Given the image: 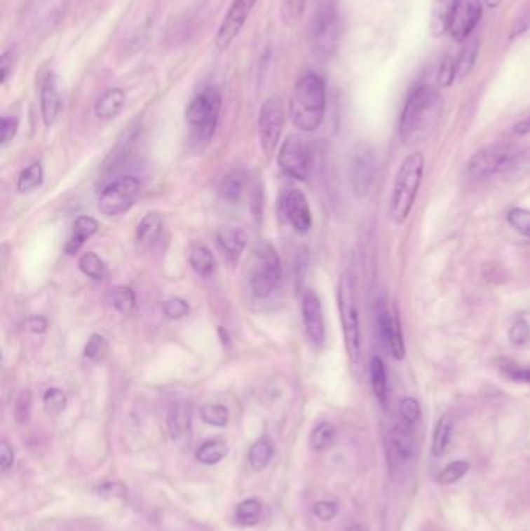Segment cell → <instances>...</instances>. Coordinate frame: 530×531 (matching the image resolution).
<instances>
[{
    "mask_svg": "<svg viewBox=\"0 0 530 531\" xmlns=\"http://www.w3.org/2000/svg\"><path fill=\"white\" fill-rule=\"evenodd\" d=\"M443 99L431 85H420L405 104L400 118V137L406 145H415L429 139L440 123Z\"/></svg>",
    "mask_w": 530,
    "mask_h": 531,
    "instance_id": "6da1fadb",
    "label": "cell"
},
{
    "mask_svg": "<svg viewBox=\"0 0 530 531\" xmlns=\"http://www.w3.org/2000/svg\"><path fill=\"white\" fill-rule=\"evenodd\" d=\"M327 89L322 78L308 71L297 80L290 99L291 120L304 132H313L320 126L325 116Z\"/></svg>",
    "mask_w": 530,
    "mask_h": 531,
    "instance_id": "7a4b0ae2",
    "label": "cell"
},
{
    "mask_svg": "<svg viewBox=\"0 0 530 531\" xmlns=\"http://www.w3.org/2000/svg\"><path fill=\"white\" fill-rule=\"evenodd\" d=\"M423 173L425 157L421 153H412L401 163L389 204V216L395 224H403L409 216L419 195Z\"/></svg>",
    "mask_w": 530,
    "mask_h": 531,
    "instance_id": "3957f363",
    "label": "cell"
},
{
    "mask_svg": "<svg viewBox=\"0 0 530 531\" xmlns=\"http://www.w3.org/2000/svg\"><path fill=\"white\" fill-rule=\"evenodd\" d=\"M338 306L341 315V325L344 333V342L350 362L360 365L361 362V326L360 311L356 303L355 278L350 272L342 274L338 284Z\"/></svg>",
    "mask_w": 530,
    "mask_h": 531,
    "instance_id": "277c9868",
    "label": "cell"
},
{
    "mask_svg": "<svg viewBox=\"0 0 530 531\" xmlns=\"http://www.w3.org/2000/svg\"><path fill=\"white\" fill-rule=\"evenodd\" d=\"M342 33L338 0H322L311 22V41L316 55L330 58L338 50Z\"/></svg>",
    "mask_w": 530,
    "mask_h": 531,
    "instance_id": "5b68a950",
    "label": "cell"
},
{
    "mask_svg": "<svg viewBox=\"0 0 530 531\" xmlns=\"http://www.w3.org/2000/svg\"><path fill=\"white\" fill-rule=\"evenodd\" d=\"M221 112V93L217 88H205L193 97L185 111V120L199 140H209L217 131Z\"/></svg>",
    "mask_w": 530,
    "mask_h": 531,
    "instance_id": "8992f818",
    "label": "cell"
},
{
    "mask_svg": "<svg viewBox=\"0 0 530 531\" xmlns=\"http://www.w3.org/2000/svg\"><path fill=\"white\" fill-rule=\"evenodd\" d=\"M518 148L498 143V145L487 146L471 157L467 168L468 176L475 181H484L495 176L501 171H507L518 167L519 160Z\"/></svg>",
    "mask_w": 530,
    "mask_h": 531,
    "instance_id": "52a82bcc",
    "label": "cell"
},
{
    "mask_svg": "<svg viewBox=\"0 0 530 531\" xmlns=\"http://www.w3.org/2000/svg\"><path fill=\"white\" fill-rule=\"evenodd\" d=\"M140 195L139 179L132 176L121 177L106 186L98 198V210L104 216H118L134 205Z\"/></svg>",
    "mask_w": 530,
    "mask_h": 531,
    "instance_id": "ba28073f",
    "label": "cell"
},
{
    "mask_svg": "<svg viewBox=\"0 0 530 531\" xmlns=\"http://www.w3.org/2000/svg\"><path fill=\"white\" fill-rule=\"evenodd\" d=\"M282 278V264L276 249L264 244L257 252V263L250 277V288L257 297L271 296Z\"/></svg>",
    "mask_w": 530,
    "mask_h": 531,
    "instance_id": "9c48e42d",
    "label": "cell"
},
{
    "mask_svg": "<svg viewBox=\"0 0 530 531\" xmlns=\"http://www.w3.org/2000/svg\"><path fill=\"white\" fill-rule=\"evenodd\" d=\"M278 165L283 173L297 181H305L310 176L313 153L310 143L302 135H290L278 153Z\"/></svg>",
    "mask_w": 530,
    "mask_h": 531,
    "instance_id": "30bf717a",
    "label": "cell"
},
{
    "mask_svg": "<svg viewBox=\"0 0 530 531\" xmlns=\"http://www.w3.org/2000/svg\"><path fill=\"white\" fill-rule=\"evenodd\" d=\"M285 125L283 103L278 97H271L263 103L259 116V135L260 145L266 156H272Z\"/></svg>",
    "mask_w": 530,
    "mask_h": 531,
    "instance_id": "8fae6325",
    "label": "cell"
},
{
    "mask_svg": "<svg viewBox=\"0 0 530 531\" xmlns=\"http://www.w3.org/2000/svg\"><path fill=\"white\" fill-rule=\"evenodd\" d=\"M482 18L481 0H457L448 32L457 42H467Z\"/></svg>",
    "mask_w": 530,
    "mask_h": 531,
    "instance_id": "7c38bea8",
    "label": "cell"
},
{
    "mask_svg": "<svg viewBox=\"0 0 530 531\" xmlns=\"http://www.w3.org/2000/svg\"><path fill=\"white\" fill-rule=\"evenodd\" d=\"M255 4L257 0H233L217 33V47L219 50L231 47L236 36L240 34L241 28L245 27L246 19L249 18L250 11L254 10Z\"/></svg>",
    "mask_w": 530,
    "mask_h": 531,
    "instance_id": "4fadbf2b",
    "label": "cell"
},
{
    "mask_svg": "<svg viewBox=\"0 0 530 531\" xmlns=\"http://www.w3.org/2000/svg\"><path fill=\"white\" fill-rule=\"evenodd\" d=\"M378 329L381 334V340L389 350V353L397 359L403 361L406 356V347L401 334V326L397 315L390 312L386 305H381L378 310Z\"/></svg>",
    "mask_w": 530,
    "mask_h": 531,
    "instance_id": "5bb4252c",
    "label": "cell"
},
{
    "mask_svg": "<svg viewBox=\"0 0 530 531\" xmlns=\"http://www.w3.org/2000/svg\"><path fill=\"white\" fill-rule=\"evenodd\" d=\"M302 315L305 331L314 345L320 347L325 342V320L320 300L314 291L305 292L302 298Z\"/></svg>",
    "mask_w": 530,
    "mask_h": 531,
    "instance_id": "9a60e30c",
    "label": "cell"
},
{
    "mask_svg": "<svg viewBox=\"0 0 530 531\" xmlns=\"http://www.w3.org/2000/svg\"><path fill=\"white\" fill-rule=\"evenodd\" d=\"M285 214L291 226L300 233H306L311 228L313 218L308 199L300 190H291L285 198Z\"/></svg>",
    "mask_w": 530,
    "mask_h": 531,
    "instance_id": "2e32d148",
    "label": "cell"
},
{
    "mask_svg": "<svg viewBox=\"0 0 530 531\" xmlns=\"http://www.w3.org/2000/svg\"><path fill=\"white\" fill-rule=\"evenodd\" d=\"M61 111V95L58 89V80L48 71L41 85V116L47 127L53 126Z\"/></svg>",
    "mask_w": 530,
    "mask_h": 531,
    "instance_id": "e0dca14e",
    "label": "cell"
},
{
    "mask_svg": "<svg viewBox=\"0 0 530 531\" xmlns=\"http://www.w3.org/2000/svg\"><path fill=\"white\" fill-rule=\"evenodd\" d=\"M374 159L367 149H360L353 157V188L358 195L362 196L369 193V188L374 181Z\"/></svg>",
    "mask_w": 530,
    "mask_h": 531,
    "instance_id": "ac0fdd59",
    "label": "cell"
},
{
    "mask_svg": "<svg viewBox=\"0 0 530 531\" xmlns=\"http://www.w3.org/2000/svg\"><path fill=\"white\" fill-rule=\"evenodd\" d=\"M167 425L171 439L175 441L185 440L191 432V408L184 403L176 404L168 413Z\"/></svg>",
    "mask_w": 530,
    "mask_h": 531,
    "instance_id": "d6986e66",
    "label": "cell"
},
{
    "mask_svg": "<svg viewBox=\"0 0 530 531\" xmlns=\"http://www.w3.org/2000/svg\"><path fill=\"white\" fill-rule=\"evenodd\" d=\"M125 102H126V95L120 88L107 89L97 99L95 107H94L95 116L98 118H104V120L114 118L116 116H118L121 109H123Z\"/></svg>",
    "mask_w": 530,
    "mask_h": 531,
    "instance_id": "ffe728a7",
    "label": "cell"
},
{
    "mask_svg": "<svg viewBox=\"0 0 530 531\" xmlns=\"http://www.w3.org/2000/svg\"><path fill=\"white\" fill-rule=\"evenodd\" d=\"M98 230V222L90 216H80L72 227V235L66 242V252L75 255L81 249L83 244Z\"/></svg>",
    "mask_w": 530,
    "mask_h": 531,
    "instance_id": "44dd1931",
    "label": "cell"
},
{
    "mask_svg": "<svg viewBox=\"0 0 530 531\" xmlns=\"http://www.w3.org/2000/svg\"><path fill=\"white\" fill-rule=\"evenodd\" d=\"M457 0H433L431 19H429V33L434 38H439L445 32H448V24L456 8Z\"/></svg>",
    "mask_w": 530,
    "mask_h": 531,
    "instance_id": "7402d4cb",
    "label": "cell"
},
{
    "mask_svg": "<svg viewBox=\"0 0 530 531\" xmlns=\"http://www.w3.org/2000/svg\"><path fill=\"white\" fill-rule=\"evenodd\" d=\"M390 444L401 460H411L415 455V440L407 425H397L390 430Z\"/></svg>",
    "mask_w": 530,
    "mask_h": 531,
    "instance_id": "603a6c76",
    "label": "cell"
},
{
    "mask_svg": "<svg viewBox=\"0 0 530 531\" xmlns=\"http://www.w3.org/2000/svg\"><path fill=\"white\" fill-rule=\"evenodd\" d=\"M217 240L227 255L240 256L247 244V235L240 227H223L218 232Z\"/></svg>",
    "mask_w": 530,
    "mask_h": 531,
    "instance_id": "cb8c5ba5",
    "label": "cell"
},
{
    "mask_svg": "<svg viewBox=\"0 0 530 531\" xmlns=\"http://www.w3.org/2000/svg\"><path fill=\"white\" fill-rule=\"evenodd\" d=\"M370 384L372 389H374V393L376 399L386 406L388 403V396H389V390H388V373H386V367L381 357L374 356L370 361Z\"/></svg>",
    "mask_w": 530,
    "mask_h": 531,
    "instance_id": "d4e9b609",
    "label": "cell"
},
{
    "mask_svg": "<svg viewBox=\"0 0 530 531\" xmlns=\"http://www.w3.org/2000/svg\"><path fill=\"white\" fill-rule=\"evenodd\" d=\"M163 232V216L159 213H148L147 216H143L137 226V241L140 244H153L161 238Z\"/></svg>",
    "mask_w": 530,
    "mask_h": 531,
    "instance_id": "484cf974",
    "label": "cell"
},
{
    "mask_svg": "<svg viewBox=\"0 0 530 531\" xmlns=\"http://www.w3.org/2000/svg\"><path fill=\"white\" fill-rule=\"evenodd\" d=\"M453 430H454V422L453 418L449 415H443L442 418L437 421L435 429H434V436H433V455L434 457H442L445 454L451 436H453Z\"/></svg>",
    "mask_w": 530,
    "mask_h": 531,
    "instance_id": "4316f807",
    "label": "cell"
},
{
    "mask_svg": "<svg viewBox=\"0 0 530 531\" xmlns=\"http://www.w3.org/2000/svg\"><path fill=\"white\" fill-rule=\"evenodd\" d=\"M274 457V444L269 439H260L252 444L249 450V464L254 471H261L266 468Z\"/></svg>",
    "mask_w": 530,
    "mask_h": 531,
    "instance_id": "83f0119b",
    "label": "cell"
},
{
    "mask_svg": "<svg viewBox=\"0 0 530 531\" xmlns=\"http://www.w3.org/2000/svg\"><path fill=\"white\" fill-rule=\"evenodd\" d=\"M477 50H479V44L476 39L467 41V44H465L461 52L454 56L457 80H463L465 76L470 75V71L473 66H475L476 58H477Z\"/></svg>",
    "mask_w": 530,
    "mask_h": 531,
    "instance_id": "f1b7e54d",
    "label": "cell"
},
{
    "mask_svg": "<svg viewBox=\"0 0 530 531\" xmlns=\"http://www.w3.org/2000/svg\"><path fill=\"white\" fill-rule=\"evenodd\" d=\"M261 504L255 499H246L238 504L235 509V518L240 525L254 527L261 519Z\"/></svg>",
    "mask_w": 530,
    "mask_h": 531,
    "instance_id": "f546056e",
    "label": "cell"
},
{
    "mask_svg": "<svg viewBox=\"0 0 530 531\" xmlns=\"http://www.w3.org/2000/svg\"><path fill=\"white\" fill-rule=\"evenodd\" d=\"M190 264L191 268L196 270V274L203 277L212 275L215 268H217V261H215L213 254L205 246H196L191 249Z\"/></svg>",
    "mask_w": 530,
    "mask_h": 531,
    "instance_id": "4dcf8cb0",
    "label": "cell"
},
{
    "mask_svg": "<svg viewBox=\"0 0 530 531\" xmlns=\"http://www.w3.org/2000/svg\"><path fill=\"white\" fill-rule=\"evenodd\" d=\"M227 444L221 440L205 441L196 450V460L203 464H217L227 455Z\"/></svg>",
    "mask_w": 530,
    "mask_h": 531,
    "instance_id": "1f68e13d",
    "label": "cell"
},
{
    "mask_svg": "<svg viewBox=\"0 0 530 531\" xmlns=\"http://www.w3.org/2000/svg\"><path fill=\"white\" fill-rule=\"evenodd\" d=\"M72 0H42L36 18L44 24H52L61 18V14L67 10Z\"/></svg>",
    "mask_w": 530,
    "mask_h": 531,
    "instance_id": "d6a6232c",
    "label": "cell"
},
{
    "mask_svg": "<svg viewBox=\"0 0 530 531\" xmlns=\"http://www.w3.org/2000/svg\"><path fill=\"white\" fill-rule=\"evenodd\" d=\"M78 266L84 275H88L89 278L94 280H103L107 275V266L106 263L94 252H88L84 254L80 261H78Z\"/></svg>",
    "mask_w": 530,
    "mask_h": 531,
    "instance_id": "836d02e7",
    "label": "cell"
},
{
    "mask_svg": "<svg viewBox=\"0 0 530 531\" xmlns=\"http://www.w3.org/2000/svg\"><path fill=\"white\" fill-rule=\"evenodd\" d=\"M336 436V430L330 422H320L314 427L310 436V446L314 450H325L333 444Z\"/></svg>",
    "mask_w": 530,
    "mask_h": 531,
    "instance_id": "e575fe53",
    "label": "cell"
},
{
    "mask_svg": "<svg viewBox=\"0 0 530 531\" xmlns=\"http://www.w3.org/2000/svg\"><path fill=\"white\" fill-rule=\"evenodd\" d=\"M44 181V170H42L41 163H32L30 167H27L22 174L18 179V190L19 191H32Z\"/></svg>",
    "mask_w": 530,
    "mask_h": 531,
    "instance_id": "d590c367",
    "label": "cell"
},
{
    "mask_svg": "<svg viewBox=\"0 0 530 531\" xmlns=\"http://www.w3.org/2000/svg\"><path fill=\"white\" fill-rule=\"evenodd\" d=\"M229 411L227 407L221 404H205L201 408V418L204 422L215 427H224L229 422Z\"/></svg>",
    "mask_w": 530,
    "mask_h": 531,
    "instance_id": "8d00e7d4",
    "label": "cell"
},
{
    "mask_svg": "<svg viewBox=\"0 0 530 531\" xmlns=\"http://www.w3.org/2000/svg\"><path fill=\"white\" fill-rule=\"evenodd\" d=\"M468 471H470V463L468 462H465V460L453 462V463L447 464L445 468L442 469V472L439 474V477H437V482L442 483V485H453L456 482H459V480Z\"/></svg>",
    "mask_w": 530,
    "mask_h": 531,
    "instance_id": "74e56055",
    "label": "cell"
},
{
    "mask_svg": "<svg viewBox=\"0 0 530 531\" xmlns=\"http://www.w3.org/2000/svg\"><path fill=\"white\" fill-rule=\"evenodd\" d=\"M112 305L121 314H130L135 308V294L128 286H118L112 292Z\"/></svg>",
    "mask_w": 530,
    "mask_h": 531,
    "instance_id": "f35d334b",
    "label": "cell"
},
{
    "mask_svg": "<svg viewBox=\"0 0 530 531\" xmlns=\"http://www.w3.org/2000/svg\"><path fill=\"white\" fill-rule=\"evenodd\" d=\"M243 190H245L243 176L238 173H232L224 179L223 186H221V195H223V198L229 200V202H235V200L240 199Z\"/></svg>",
    "mask_w": 530,
    "mask_h": 531,
    "instance_id": "ab89813d",
    "label": "cell"
},
{
    "mask_svg": "<svg viewBox=\"0 0 530 531\" xmlns=\"http://www.w3.org/2000/svg\"><path fill=\"white\" fill-rule=\"evenodd\" d=\"M508 224H510L515 230L521 233L526 238H530V210L526 208H512L507 214Z\"/></svg>",
    "mask_w": 530,
    "mask_h": 531,
    "instance_id": "60d3db41",
    "label": "cell"
},
{
    "mask_svg": "<svg viewBox=\"0 0 530 531\" xmlns=\"http://www.w3.org/2000/svg\"><path fill=\"white\" fill-rule=\"evenodd\" d=\"M42 401H44V408L48 415H60L67 406L66 393L60 389H48Z\"/></svg>",
    "mask_w": 530,
    "mask_h": 531,
    "instance_id": "b9f144b4",
    "label": "cell"
},
{
    "mask_svg": "<svg viewBox=\"0 0 530 531\" xmlns=\"http://www.w3.org/2000/svg\"><path fill=\"white\" fill-rule=\"evenodd\" d=\"M107 353V340L103 336L92 334L84 347V356L90 361H102Z\"/></svg>",
    "mask_w": 530,
    "mask_h": 531,
    "instance_id": "7bdbcfd3",
    "label": "cell"
},
{
    "mask_svg": "<svg viewBox=\"0 0 530 531\" xmlns=\"http://www.w3.org/2000/svg\"><path fill=\"white\" fill-rule=\"evenodd\" d=\"M421 415V408L417 399L414 398H405L400 403V416L403 420L405 425L412 426L420 420Z\"/></svg>",
    "mask_w": 530,
    "mask_h": 531,
    "instance_id": "ee69618b",
    "label": "cell"
},
{
    "mask_svg": "<svg viewBox=\"0 0 530 531\" xmlns=\"http://www.w3.org/2000/svg\"><path fill=\"white\" fill-rule=\"evenodd\" d=\"M163 314L167 315L171 320H179L187 317L190 314V306L185 300L182 298H170L163 303Z\"/></svg>",
    "mask_w": 530,
    "mask_h": 531,
    "instance_id": "f6af8a7d",
    "label": "cell"
},
{
    "mask_svg": "<svg viewBox=\"0 0 530 531\" xmlns=\"http://www.w3.org/2000/svg\"><path fill=\"white\" fill-rule=\"evenodd\" d=\"M305 10V0H285L282 6V19L285 24L292 25L302 18Z\"/></svg>",
    "mask_w": 530,
    "mask_h": 531,
    "instance_id": "bcb514c9",
    "label": "cell"
},
{
    "mask_svg": "<svg viewBox=\"0 0 530 531\" xmlns=\"http://www.w3.org/2000/svg\"><path fill=\"white\" fill-rule=\"evenodd\" d=\"M530 337V326L524 319H518L513 322V325L508 329V339L513 345H522Z\"/></svg>",
    "mask_w": 530,
    "mask_h": 531,
    "instance_id": "7dc6e473",
    "label": "cell"
},
{
    "mask_svg": "<svg viewBox=\"0 0 530 531\" xmlns=\"http://www.w3.org/2000/svg\"><path fill=\"white\" fill-rule=\"evenodd\" d=\"M457 81V74H456V64H454V56H448V58L442 62L440 70H439V84L442 88H449L453 85V83Z\"/></svg>",
    "mask_w": 530,
    "mask_h": 531,
    "instance_id": "c3c4849f",
    "label": "cell"
},
{
    "mask_svg": "<svg viewBox=\"0 0 530 531\" xmlns=\"http://www.w3.org/2000/svg\"><path fill=\"white\" fill-rule=\"evenodd\" d=\"M19 129V120L16 117H2L0 121V142L6 145L10 140L16 137Z\"/></svg>",
    "mask_w": 530,
    "mask_h": 531,
    "instance_id": "681fc988",
    "label": "cell"
},
{
    "mask_svg": "<svg viewBox=\"0 0 530 531\" xmlns=\"http://www.w3.org/2000/svg\"><path fill=\"white\" fill-rule=\"evenodd\" d=\"M313 511L314 514H316L318 519L328 522L334 519L336 514H338V505H336L334 502L322 500V502H318V504H314Z\"/></svg>",
    "mask_w": 530,
    "mask_h": 531,
    "instance_id": "f907efd6",
    "label": "cell"
},
{
    "mask_svg": "<svg viewBox=\"0 0 530 531\" xmlns=\"http://www.w3.org/2000/svg\"><path fill=\"white\" fill-rule=\"evenodd\" d=\"M14 62H16V53H14V50H5L2 56H0V76H2V84L8 81V78L11 76Z\"/></svg>",
    "mask_w": 530,
    "mask_h": 531,
    "instance_id": "816d5d0a",
    "label": "cell"
},
{
    "mask_svg": "<svg viewBox=\"0 0 530 531\" xmlns=\"http://www.w3.org/2000/svg\"><path fill=\"white\" fill-rule=\"evenodd\" d=\"M505 376L510 378L515 382L530 384V367H519V365L508 364L503 368Z\"/></svg>",
    "mask_w": 530,
    "mask_h": 531,
    "instance_id": "f5cc1de1",
    "label": "cell"
},
{
    "mask_svg": "<svg viewBox=\"0 0 530 531\" xmlns=\"http://www.w3.org/2000/svg\"><path fill=\"white\" fill-rule=\"evenodd\" d=\"M14 463V450L11 446L5 440L0 444V468H2V472L6 474L11 468Z\"/></svg>",
    "mask_w": 530,
    "mask_h": 531,
    "instance_id": "db71d44e",
    "label": "cell"
},
{
    "mask_svg": "<svg viewBox=\"0 0 530 531\" xmlns=\"http://www.w3.org/2000/svg\"><path fill=\"white\" fill-rule=\"evenodd\" d=\"M524 34H530V10L518 20L517 24L513 25L512 33H510V38L512 39L521 38V36H524Z\"/></svg>",
    "mask_w": 530,
    "mask_h": 531,
    "instance_id": "11a10c76",
    "label": "cell"
},
{
    "mask_svg": "<svg viewBox=\"0 0 530 531\" xmlns=\"http://www.w3.org/2000/svg\"><path fill=\"white\" fill-rule=\"evenodd\" d=\"M27 328L30 329L32 333L41 334L47 329V320L44 317H41V315H33V317L27 320Z\"/></svg>",
    "mask_w": 530,
    "mask_h": 531,
    "instance_id": "9f6ffc18",
    "label": "cell"
},
{
    "mask_svg": "<svg viewBox=\"0 0 530 531\" xmlns=\"http://www.w3.org/2000/svg\"><path fill=\"white\" fill-rule=\"evenodd\" d=\"M513 131H515V134H518V135L530 134V117H527V118H524V120H521L519 123L515 125Z\"/></svg>",
    "mask_w": 530,
    "mask_h": 531,
    "instance_id": "6f0895ef",
    "label": "cell"
},
{
    "mask_svg": "<svg viewBox=\"0 0 530 531\" xmlns=\"http://www.w3.org/2000/svg\"><path fill=\"white\" fill-rule=\"evenodd\" d=\"M501 2H503V0H485V4L491 6V8H496V6L501 5Z\"/></svg>",
    "mask_w": 530,
    "mask_h": 531,
    "instance_id": "680465c9",
    "label": "cell"
},
{
    "mask_svg": "<svg viewBox=\"0 0 530 531\" xmlns=\"http://www.w3.org/2000/svg\"><path fill=\"white\" fill-rule=\"evenodd\" d=\"M347 531H364V530H362L361 525H352Z\"/></svg>",
    "mask_w": 530,
    "mask_h": 531,
    "instance_id": "91938a15",
    "label": "cell"
}]
</instances>
